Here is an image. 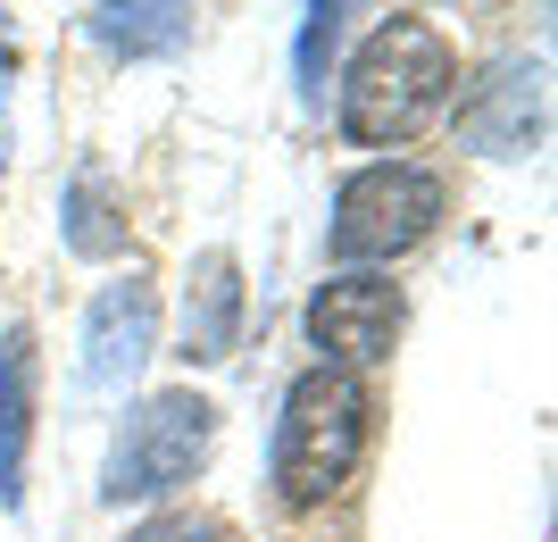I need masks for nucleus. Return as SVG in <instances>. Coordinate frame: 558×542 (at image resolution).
Returning <instances> with one entry per match:
<instances>
[{
	"label": "nucleus",
	"instance_id": "obj_1",
	"mask_svg": "<svg viewBox=\"0 0 558 542\" xmlns=\"http://www.w3.org/2000/svg\"><path fill=\"white\" fill-rule=\"evenodd\" d=\"M459 93V50L434 17H384L367 25V43L350 50L342 84H333V125L350 150H400L450 109Z\"/></svg>",
	"mask_w": 558,
	"mask_h": 542
},
{
	"label": "nucleus",
	"instance_id": "obj_2",
	"mask_svg": "<svg viewBox=\"0 0 558 542\" xmlns=\"http://www.w3.org/2000/svg\"><path fill=\"white\" fill-rule=\"evenodd\" d=\"M375 434L367 384L342 368H301L276 401V434H267V484L283 509H326L342 493Z\"/></svg>",
	"mask_w": 558,
	"mask_h": 542
},
{
	"label": "nucleus",
	"instance_id": "obj_3",
	"mask_svg": "<svg viewBox=\"0 0 558 542\" xmlns=\"http://www.w3.org/2000/svg\"><path fill=\"white\" fill-rule=\"evenodd\" d=\"M217 450V401L192 393V384H167V393H142L109 434V459H100V501L109 509H159L209 468Z\"/></svg>",
	"mask_w": 558,
	"mask_h": 542
},
{
	"label": "nucleus",
	"instance_id": "obj_4",
	"mask_svg": "<svg viewBox=\"0 0 558 542\" xmlns=\"http://www.w3.org/2000/svg\"><path fill=\"white\" fill-rule=\"evenodd\" d=\"M442 217H450L442 167H425V159H367V167H350L342 192H333L326 251L342 267H392V260H409L417 242H434Z\"/></svg>",
	"mask_w": 558,
	"mask_h": 542
},
{
	"label": "nucleus",
	"instance_id": "obj_5",
	"mask_svg": "<svg viewBox=\"0 0 558 542\" xmlns=\"http://www.w3.org/2000/svg\"><path fill=\"white\" fill-rule=\"evenodd\" d=\"M542 125H550V68L534 50H509L475 68L450 93V134L459 150H484V159H534L542 150Z\"/></svg>",
	"mask_w": 558,
	"mask_h": 542
},
{
	"label": "nucleus",
	"instance_id": "obj_6",
	"mask_svg": "<svg viewBox=\"0 0 558 542\" xmlns=\"http://www.w3.org/2000/svg\"><path fill=\"white\" fill-rule=\"evenodd\" d=\"M400 326H409V292H400L384 267H333L317 292H308V342H317V368H384L400 351Z\"/></svg>",
	"mask_w": 558,
	"mask_h": 542
},
{
	"label": "nucleus",
	"instance_id": "obj_7",
	"mask_svg": "<svg viewBox=\"0 0 558 542\" xmlns=\"http://www.w3.org/2000/svg\"><path fill=\"white\" fill-rule=\"evenodd\" d=\"M150 351H159V284L142 267H125L84 309V384L93 393H125L150 368Z\"/></svg>",
	"mask_w": 558,
	"mask_h": 542
},
{
	"label": "nucleus",
	"instance_id": "obj_8",
	"mask_svg": "<svg viewBox=\"0 0 558 542\" xmlns=\"http://www.w3.org/2000/svg\"><path fill=\"white\" fill-rule=\"evenodd\" d=\"M242 317H251V284H242V260L226 242H209L201 260L184 267V309H175V342H184L192 368H226L242 351Z\"/></svg>",
	"mask_w": 558,
	"mask_h": 542
},
{
	"label": "nucleus",
	"instance_id": "obj_9",
	"mask_svg": "<svg viewBox=\"0 0 558 542\" xmlns=\"http://www.w3.org/2000/svg\"><path fill=\"white\" fill-rule=\"evenodd\" d=\"M34 401H43V342L34 326H0V509H25V450H34Z\"/></svg>",
	"mask_w": 558,
	"mask_h": 542
},
{
	"label": "nucleus",
	"instance_id": "obj_10",
	"mask_svg": "<svg viewBox=\"0 0 558 542\" xmlns=\"http://www.w3.org/2000/svg\"><path fill=\"white\" fill-rule=\"evenodd\" d=\"M84 34H93L109 59H125V68L175 59V50H192V34H201V0H93Z\"/></svg>",
	"mask_w": 558,
	"mask_h": 542
},
{
	"label": "nucleus",
	"instance_id": "obj_11",
	"mask_svg": "<svg viewBox=\"0 0 558 542\" xmlns=\"http://www.w3.org/2000/svg\"><path fill=\"white\" fill-rule=\"evenodd\" d=\"M59 242L75 260H117L125 251V201L109 192L100 167H75L68 192H59Z\"/></svg>",
	"mask_w": 558,
	"mask_h": 542
},
{
	"label": "nucleus",
	"instance_id": "obj_12",
	"mask_svg": "<svg viewBox=\"0 0 558 542\" xmlns=\"http://www.w3.org/2000/svg\"><path fill=\"white\" fill-rule=\"evenodd\" d=\"M350 17H359V0H308V17H301V43H292V68H301V93H308V100L326 93V75H333V50H342Z\"/></svg>",
	"mask_w": 558,
	"mask_h": 542
},
{
	"label": "nucleus",
	"instance_id": "obj_13",
	"mask_svg": "<svg viewBox=\"0 0 558 542\" xmlns=\"http://www.w3.org/2000/svg\"><path fill=\"white\" fill-rule=\"evenodd\" d=\"M125 542H233V526L209 509H150L142 526H125Z\"/></svg>",
	"mask_w": 558,
	"mask_h": 542
},
{
	"label": "nucleus",
	"instance_id": "obj_14",
	"mask_svg": "<svg viewBox=\"0 0 558 542\" xmlns=\"http://www.w3.org/2000/svg\"><path fill=\"white\" fill-rule=\"evenodd\" d=\"M9 75H17V34L0 17V176H9Z\"/></svg>",
	"mask_w": 558,
	"mask_h": 542
}]
</instances>
